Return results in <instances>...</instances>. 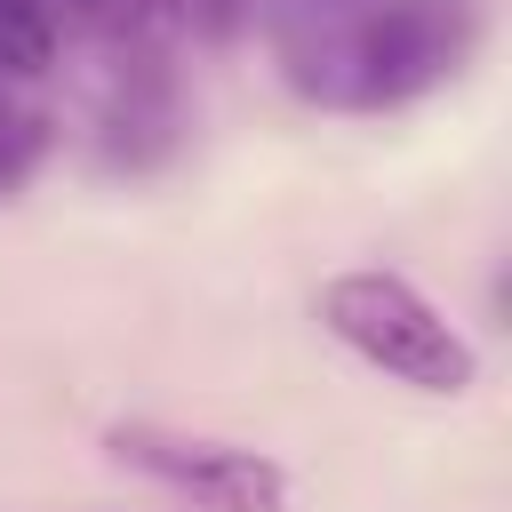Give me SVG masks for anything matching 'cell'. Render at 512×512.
Wrapping results in <instances>:
<instances>
[{"mask_svg": "<svg viewBox=\"0 0 512 512\" xmlns=\"http://www.w3.org/2000/svg\"><path fill=\"white\" fill-rule=\"evenodd\" d=\"M104 456L152 488H168L192 512H288L296 480L280 456L248 448V440H216V432H184V424H152V416H120L104 424Z\"/></svg>", "mask_w": 512, "mask_h": 512, "instance_id": "3", "label": "cell"}, {"mask_svg": "<svg viewBox=\"0 0 512 512\" xmlns=\"http://www.w3.org/2000/svg\"><path fill=\"white\" fill-rule=\"evenodd\" d=\"M40 152H48V120H40L32 104H16V88H8V72H0V192H16V184L40 168Z\"/></svg>", "mask_w": 512, "mask_h": 512, "instance_id": "6", "label": "cell"}, {"mask_svg": "<svg viewBox=\"0 0 512 512\" xmlns=\"http://www.w3.org/2000/svg\"><path fill=\"white\" fill-rule=\"evenodd\" d=\"M56 64V16L48 0H0V72L8 80H40Z\"/></svg>", "mask_w": 512, "mask_h": 512, "instance_id": "4", "label": "cell"}, {"mask_svg": "<svg viewBox=\"0 0 512 512\" xmlns=\"http://www.w3.org/2000/svg\"><path fill=\"white\" fill-rule=\"evenodd\" d=\"M320 328L376 376L432 392V400H456L480 376V352L464 344V328L408 272H384V264H352V272L320 280Z\"/></svg>", "mask_w": 512, "mask_h": 512, "instance_id": "1", "label": "cell"}, {"mask_svg": "<svg viewBox=\"0 0 512 512\" xmlns=\"http://www.w3.org/2000/svg\"><path fill=\"white\" fill-rule=\"evenodd\" d=\"M152 8H160V16H176V24H184L192 40H208V48H216V40H232V32H240V16H248V0H152Z\"/></svg>", "mask_w": 512, "mask_h": 512, "instance_id": "7", "label": "cell"}, {"mask_svg": "<svg viewBox=\"0 0 512 512\" xmlns=\"http://www.w3.org/2000/svg\"><path fill=\"white\" fill-rule=\"evenodd\" d=\"M472 48V16L456 0H376L336 32V104L392 112L440 88Z\"/></svg>", "mask_w": 512, "mask_h": 512, "instance_id": "2", "label": "cell"}, {"mask_svg": "<svg viewBox=\"0 0 512 512\" xmlns=\"http://www.w3.org/2000/svg\"><path fill=\"white\" fill-rule=\"evenodd\" d=\"M64 8V24L72 32H88L96 48H136V40H152V0H56Z\"/></svg>", "mask_w": 512, "mask_h": 512, "instance_id": "5", "label": "cell"}]
</instances>
